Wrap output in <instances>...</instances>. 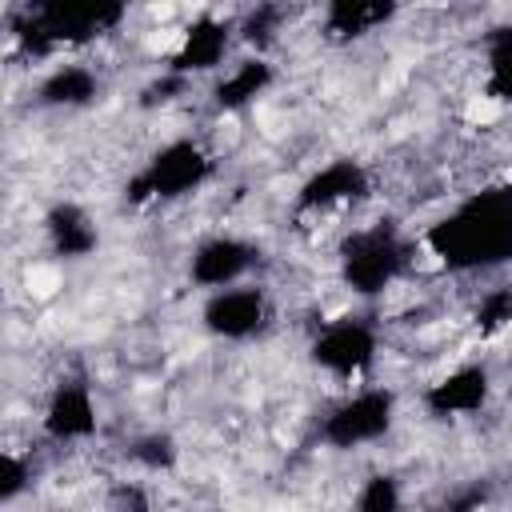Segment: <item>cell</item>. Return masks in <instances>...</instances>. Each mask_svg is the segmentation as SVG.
<instances>
[{
	"instance_id": "cell-1",
	"label": "cell",
	"mask_w": 512,
	"mask_h": 512,
	"mask_svg": "<svg viewBox=\"0 0 512 512\" xmlns=\"http://www.w3.org/2000/svg\"><path fill=\"white\" fill-rule=\"evenodd\" d=\"M428 256L456 276L496 272L512 264V180L488 184L456 200L440 220L420 232Z\"/></svg>"
},
{
	"instance_id": "cell-2",
	"label": "cell",
	"mask_w": 512,
	"mask_h": 512,
	"mask_svg": "<svg viewBox=\"0 0 512 512\" xmlns=\"http://www.w3.org/2000/svg\"><path fill=\"white\" fill-rule=\"evenodd\" d=\"M124 20H128V8L112 0H48V4L24 8L20 20L12 24V36L28 56L44 60L64 48H84L116 32Z\"/></svg>"
},
{
	"instance_id": "cell-3",
	"label": "cell",
	"mask_w": 512,
	"mask_h": 512,
	"mask_svg": "<svg viewBox=\"0 0 512 512\" xmlns=\"http://www.w3.org/2000/svg\"><path fill=\"white\" fill-rule=\"evenodd\" d=\"M412 252H416V244L396 220L360 224L336 248V276L352 296L376 300L392 284H400V276L412 264Z\"/></svg>"
},
{
	"instance_id": "cell-4",
	"label": "cell",
	"mask_w": 512,
	"mask_h": 512,
	"mask_svg": "<svg viewBox=\"0 0 512 512\" xmlns=\"http://www.w3.org/2000/svg\"><path fill=\"white\" fill-rule=\"evenodd\" d=\"M212 152L192 136H172L160 148L148 152V160L128 176L124 200L132 208L148 204H176L192 192H200L212 180Z\"/></svg>"
},
{
	"instance_id": "cell-5",
	"label": "cell",
	"mask_w": 512,
	"mask_h": 512,
	"mask_svg": "<svg viewBox=\"0 0 512 512\" xmlns=\"http://www.w3.org/2000/svg\"><path fill=\"white\" fill-rule=\"evenodd\" d=\"M396 412H400V396L388 384H364L340 396L332 408H324V416L316 420V436L324 448L356 452L380 444L396 428Z\"/></svg>"
},
{
	"instance_id": "cell-6",
	"label": "cell",
	"mask_w": 512,
	"mask_h": 512,
	"mask_svg": "<svg viewBox=\"0 0 512 512\" xmlns=\"http://www.w3.org/2000/svg\"><path fill=\"white\" fill-rule=\"evenodd\" d=\"M380 356V328L372 316L344 312L320 324L308 340V364L332 380H360Z\"/></svg>"
},
{
	"instance_id": "cell-7",
	"label": "cell",
	"mask_w": 512,
	"mask_h": 512,
	"mask_svg": "<svg viewBox=\"0 0 512 512\" xmlns=\"http://www.w3.org/2000/svg\"><path fill=\"white\" fill-rule=\"evenodd\" d=\"M368 196H372V172L352 156H336L300 180V188L292 196V212L296 216H332V212L364 204Z\"/></svg>"
},
{
	"instance_id": "cell-8",
	"label": "cell",
	"mask_w": 512,
	"mask_h": 512,
	"mask_svg": "<svg viewBox=\"0 0 512 512\" xmlns=\"http://www.w3.org/2000/svg\"><path fill=\"white\" fill-rule=\"evenodd\" d=\"M272 324V300L264 284H236V288H220L208 292L200 304V328L212 340L224 344H244L256 340L264 328Z\"/></svg>"
},
{
	"instance_id": "cell-9",
	"label": "cell",
	"mask_w": 512,
	"mask_h": 512,
	"mask_svg": "<svg viewBox=\"0 0 512 512\" xmlns=\"http://www.w3.org/2000/svg\"><path fill=\"white\" fill-rule=\"evenodd\" d=\"M240 40L236 32V20L228 16H216V12H200L192 16L184 28H180V40L164 64V72L180 76V80H192V76H212L228 64L232 56V44Z\"/></svg>"
},
{
	"instance_id": "cell-10",
	"label": "cell",
	"mask_w": 512,
	"mask_h": 512,
	"mask_svg": "<svg viewBox=\"0 0 512 512\" xmlns=\"http://www.w3.org/2000/svg\"><path fill=\"white\" fill-rule=\"evenodd\" d=\"M260 264V248L236 232H212L204 236L192 256H188V280L196 288L208 292H220V288H236V284H248V276L256 272Z\"/></svg>"
},
{
	"instance_id": "cell-11",
	"label": "cell",
	"mask_w": 512,
	"mask_h": 512,
	"mask_svg": "<svg viewBox=\"0 0 512 512\" xmlns=\"http://www.w3.org/2000/svg\"><path fill=\"white\" fill-rule=\"evenodd\" d=\"M100 432V408L96 392L84 376H64L52 384L44 408H40V436L52 444H84Z\"/></svg>"
},
{
	"instance_id": "cell-12",
	"label": "cell",
	"mask_w": 512,
	"mask_h": 512,
	"mask_svg": "<svg viewBox=\"0 0 512 512\" xmlns=\"http://www.w3.org/2000/svg\"><path fill=\"white\" fill-rule=\"evenodd\" d=\"M492 400V372L488 364H456L420 392V408L432 420H464L480 416Z\"/></svg>"
},
{
	"instance_id": "cell-13",
	"label": "cell",
	"mask_w": 512,
	"mask_h": 512,
	"mask_svg": "<svg viewBox=\"0 0 512 512\" xmlns=\"http://www.w3.org/2000/svg\"><path fill=\"white\" fill-rule=\"evenodd\" d=\"M100 92H104V80L92 64L64 60V64H52L40 76L32 100H36V108H48V112H80V108L96 104Z\"/></svg>"
},
{
	"instance_id": "cell-14",
	"label": "cell",
	"mask_w": 512,
	"mask_h": 512,
	"mask_svg": "<svg viewBox=\"0 0 512 512\" xmlns=\"http://www.w3.org/2000/svg\"><path fill=\"white\" fill-rule=\"evenodd\" d=\"M40 228H44L48 252L60 256V260H84L100 248V228H96L92 212L76 200H56L40 216Z\"/></svg>"
},
{
	"instance_id": "cell-15",
	"label": "cell",
	"mask_w": 512,
	"mask_h": 512,
	"mask_svg": "<svg viewBox=\"0 0 512 512\" xmlns=\"http://www.w3.org/2000/svg\"><path fill=\"white\" fill-rule=\"evenodd\" d=\"M400 16V4L392 0H332L320 12V36L328 44H356L384 24Z\"/></svg>"
},
{
	"instance_id": "cell-16",
	"label": "cell",
	"mask_w": 512,
	"mask_h": 512,
	"mask_svg": "<svg viewBox=\"0 0 512 512\" xmlns=\"http://www.w3.org/2000/svg\"><path fill=\"white\" fill-rule=\"evenodd\" d=\"M272 84H276V68H272L268 56H240V60H232V64L216 76V84H212V104H216V112H244V108H252Z\"/></svg>"
},
{
	"instance_id": "cell-17",
	"label": "cell",
	"mask_w": 512,
	"mask_h": 512,
	"mask_svg": "<svg viewBox=\"0 0 512 512\" xmlns=\"http://www.w3.org/2000/svg\"><path fill=\"white\" fill-rule=\"evenodd\" d=\"M484 96L512 108V24H492L484 32Z\"/></svg>"
},
{
	"instance_id": "cell-18",
	"label": "cell",
	"mask_w": 512,
	"mask_h": 512,
	"mask_svg": "<svg viewBox=\"0 0 512 512\" xmlns=\"http://www.w3.org/2000/svg\"><path fill=\"white\" fill-rule=\"evenodd\" d=\"M124 456H128V464H132L136 472H144V476H164V472H172V468L180 464V444H176L172 432L152 428V432L132 436L128 448H124Z\"/></svg>"
},
{
	"instance_id": "cell-19",
	"label": "cell",
	"mask_w": 512,
	"mask_h": 512,
	"mask_svg": "<svg viewBox=\"0 0 512 512\" xmlns=\"http://www.w3.org/2000/svg\"><path fill=\"white\" fill-rule=\"evenodd\" d=\"M472 324L480 336H500L504 328H512V284L484 288L472 308Z\"/></svg>"
},
{
	"instance_id": "cell-20",
	"label": "cell",
	"mask_w": 512,
	"mask_h": 512,
	"mask_svg": "<svg viewBox=\"0 0 512 512\" xmlns=\"http://www.w3.org/2000/svg\"><path fill=\"white\" fill-rule=\"evenodd\" d=\"M352 512H404V488L392 472H372L352 500Z\"/></svg>"
},
{
	"instance_id": "cell-21",
	"label": "cell",
	"mask_w": 512,
	"mask_h": 512,
	"mask_svg": "<svg viewBox=\"0 0 512 512\" xmlns=\"http://www.w3.org/2000/svg\"><path fill=\"white\" fill-rule=\"evenodd\" d=\"M28 488H32V460L16 448H4L0 452V504L12 508Z\"/></svg>"
},
{
	"instance_id": "cell-22",
	"label": "cell",
	"mask_w": 512,
	"mask_h": 512,
	"mask_svg": "<svg viewBox=\"0 0 512 512\" xmlns=\"http://www.w3.org/2000/svg\"><path fill=\"white\" fill-rule=\"evenodd\" d=\"M280 16H284L280 8L260 4V8H252V12L236 24V32H240V40H244V44H252V48H256V56H264V48L272 44V32H276Z\"/></svg>"
},
{
	"instance_id": "cell-23",
	"label": "cell",
	"mask_w": 512,
	"mask_h": 512,
	"mask_svg": "<svg viewBox=\"0 0 512 512\" xmlns=\"http://www.w3.org/2000/svg\"><path fill=\"white\" fill-rule=\"evenodd\" d=\"M108 512H156L144 480H120L108 492Z\"/></svg>"
},
{
	"instance_id": "cell-24",
	"label": "cell",
	"mask_w": 512,
	"mask_h": 512,
	"mask_svg": "<svg viewBox=\"0 0 512 512\" xmlns=\"http://www.w3.org/2000/svg\"><path fill=\"white\" fill-rule=\"evenodd\" d=\"M484 500H488V488H484V484H472V488L456 492V496L444 504V512H480Z\"/></svg>"
}]
</instances>
